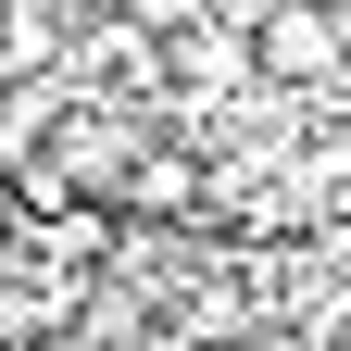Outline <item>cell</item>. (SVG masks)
<instances>
[{"label": "cell", "instance_id": "6da1fadb", "mask_svg": "<svg viewBox=\"0 0 351 351\" xmlns=\"http://www.w3.org/2000/svg\"><path fill=\"white\" fill-rule=\"evenodd\" d=\"M251 51H263V75L326 88V75L351 63V13H326V0H276V13H251Z\"/></svg>", "mask_w": 351, "mask_h": 351}, {"label": "cell", "instance_id": "7a4b0ae2", "mask_svg": "<svg viewBox=\"0 0 351 351\" xmlns=\"http://www.w3.org/2000/svg\"><path fill=\"white\" fill-rule=\"evenodd\" d=\"M125 25H201V0H113Z\"/></svg>", "mask_w": 351, "mask_h": 351}]
</instances>
